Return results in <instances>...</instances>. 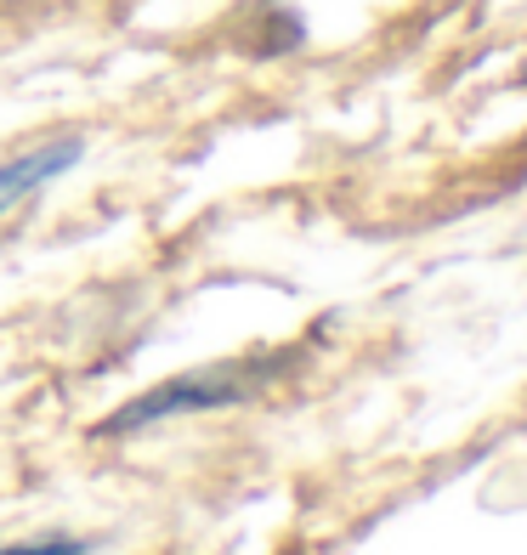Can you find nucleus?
<instances>
[{
    "instance_id": "nucleus-1",
    "label": "nucleus",
    "mask_w": 527,
    "mask_h": 555,
    "mask_svg": "<svg viewBox=\"0 0 527 555\" xmlns=\"http://www.w3.org/2000/svg\"><path fill=\"white\" fill-rule=\"evenodd\" d=\"M272 363H228V369H198V374H176V380L154 386L131 397L119 414H108L103 425H97V442H114V437H131L142 431V425H165V420H182V414H210V409H228V402H244L249 391H256L267 380Z\"/></svg>"
},
{
    "instance_id": "nucleus-2",
    "label": "nucleus",
    "mask_w": 527,
    "mask_h": 555,
    "mask_svg": "<svg viewBox=\"0 0 527 555\" xmlns=\"http://www.w3.org/2000/svg\"><path fill=\"white\" fill-rule=\"evenodd\" d=\"M80 159H86L80 137H57V142H40V147H29V154L7 159V165H0V216H7L12 205H23V198H35L46 182L68 176Z\"/></svg>"
},
{
    "instance_id": "nucleus-3",
    "label": "nucleus",
    "mask_w": 527,
    "mask_h": 555,
    "mask_svg": "<svg viewBox=\"0 0 527 555\" xmlns=\"http://www.w3.org/2000/svg\"><path fill=\"white\" fill-rule=\"evenodd\" d=\"M0 555H97L91 539H35V544H7Z\"/></svg>"
}]
</instances>
